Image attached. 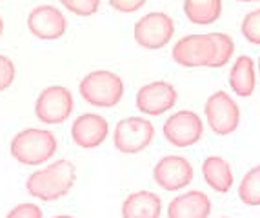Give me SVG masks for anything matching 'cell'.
<instances>
[{"label": "cell", "instance_id": "cell-19", "mask_svg": "<svg viewBox=\"0 0 260 218\" xmlns=\"http://www.w3.org/2000/svg\"><path fill=\"white\" fill-rule=\"evenodd\" d=\"M239 196L246 205H260V166L253 167L242 178Z\"/></svg>", "mask_w": 260, "mask_h": 218}, {"label": "cell", "instance_id": "cell-2", "mask_svg": "<svg viewBox=\"0 0 260 218\" xmlns=\"http://www.w3.org/2000/svg\"><path fill=\"white\" fill-rule=\"evenodd\" d=\"M56 149H58V142L55 135L51 131L39 129V127H27L18 131L9 146L11 157L22 166H40L55 157Z\"/></svg>", "mask_w": 260, "mask_h": 218}, {"label": "cell", "instance_id": "cell-24", "mask_svg": "<svg viewBox=\"0 0 260 218\" xmlns=\"http://www.w3.org/2000/svg\"><path fill=\"white\" fill-rule=\"evenodd\" d=\"M6 218H44V213L37 204H18L6 214Z\"/></svg>", "mask_w": 260, "mask_h": 218}, {"label": "cell", "instance_id": "cell-26", "mask_svg": "<svg viewBox=\"0 0 260 218\" xmlns=\"http://www.w3.org/2000/svg\"><path fill=\"white\" fill-rule=\"evenodd\" d=\"M2 33H4V20L0 17V37H2Z\"/></svg>", "mask_w": 260, "mask_h": 218}, {"label": "cell", "instance_id": "cell-22", "mask_svg": "<svg viewBox=\"0 0 260 218\" xmlns=\"http://www.w3.org/2000/svg\"><path fill=\"white\" fill-rule=\"evenodd\" d=\"M242 35L247 42L260 46V9L247 13L242 20Z\"/></svg>", "mask_w": 260, "mask_h": 218}, {"label": "cell", "instance_id": "cell-20", "mask_svg": "<svg viewBox=\"0 0 260 218\" xmlns=\"http://www.w3.org/2000/svg\"><path fill=\"white\" fill-rule=\"evenodd\" d=\"M213 39H215V62H213V67H222V65L230 62L231 55L235 51V42L225 33H213Z\"/></svg>", "mask_w": 260, "mask_h": 218}, {"label": "cell", "instance_id": "cell-5", "mask_svg": "<svg viewBox=\"0 0 260 218\" xmlns=\"http://www.w3.org/2000/svg\"><path fill=\"white\" fill-rule=\"evenodd\" d=\"M153 136H155V127L149 120L140 117H129L117 124L113 144L120 153L135 155L148 148Z\"/></svg>", "mask_w": 260, "mask_h": 218}, {"label": "cell", "instance_id": "cell-27", "mask_svg": "<svg viewBox=\"0 0 260 218\" xmlns=\"http://www.w3.org/2000/svg\"><path fill=\"white\" fill-rule=\"evenodd\" d=\"M53 218H73V216H70V214H58V216H53Z\"/></svg>", "mask_w": 260, "mask_h": 218}, {"label": "cell", "instance_id": "cell-17", "mask_svg": "<svg viewBox=\"0 0 260 218\" xmlns=\"http://www.w3.org/2000/svg\"><path fill=\"white\" fill-rule=\"evenodd\" d=\"M230 84L239 96H249L255 91V69H253L251 58L246 55L237 58V62L231 67Z\"/></svg>", "mask_w": 260, "mask_h": 218}, {"label": "cell", "instance_id": "cell-8", "mask_svg": "<svg viewBox=\"0 0 260 218\" xmlns=\"http://www.w3.org/2000/svg\"><path fill=\"white\" fill-rule=\"evenodd\" d=\"M206 117L211 126V129L217 135H231L237 127H239L240 111L239 105L235 104L228 93L217 91L211 95L206 102Z\"/></svg>", "mask_w": 260, "mask_h": 218}, {"label": "cell", "instance_id": "cell-9", "mask_svg": "<svg viewBox=\"0 0 260 218\" xmlns=\"http://www.w3.org/2000/svg\"><path fill=\"white\" fill-rule=\"evenodd\" d=\"M204 133L202 120L193 111H178L169 117L164 124V136L177 148L195 146Z\"/></svg>", "mask_w": 260, "mask_h": 218}, {"label": "cell", "instance_id": "cell-15", "mask_svg": "<svg viewBox=\"0 0 260 218\" xmlns=\"http://www.w3.org/2000/svg\"><path fill=\"white\" fill-rule=\"evenodd\" d=\"M162 200L151 191H137L122 204V218H160Z\"/></svg>", "mask_w": 260, "mask_h": 218}, {"label": "cell", "instance_id": "cell-4", "mask_svg": "<svg viewBox=\"0 0 260 218\" xmlns=\"http://www.w3.org/2000/svg\"><path fill=\"white\" fill-rule=\"evenodd\" d=\"M75 107L73 95L64 86H49L35 102V115L44 124H62L71 117Z\"/></svg>", "mask_w": 260, "mask_h": 218}, {"label": "cell", "instance_id": "cell-1", "mask_svg": "<svg viewBox=\"0 0 260 218\" xmlns=\"http://www.w3.org/2000/svg\"><path fill=\"white\" fill-rule=\"evenodd\" d=\"M77 180V167L73 162L60 158L53 164L31 173L26 180V191L42 202H55L71 191Z\"/></svg>", "mask_w": 260, "mask_h": 218}, {"label": "cell", "instance_id": "cell-16", "mask_svg": "<svg viewBox=\"0 0 260 218\" xmlns=\"http://www.w3.org/2000/svg\"><path fill=\"white\" fill-rule=\"evenodd\" d=\"M202 174L211 189L217 193H228L233 186L231 166L220 157H208L202 164Z\"/></svg>", "mask_w": 260, "mask_h": 218}, {"label": "cell", "instance_id": "cell-3", "mask_svg": "<svg viewBox=\"0 0 260 218\" xmlns=\"http://www.w3.org/2000/svg\"><path fill=\"white\" fill-rule=\"evenodd\" d=\"M80 95L95 107H115L124 96V82L111 71H91L78 86Z\"/></svg>", "mask_w": 260, "mask_h": 218}, {"label": "cell", "instance_id": "cell-6", "mask_svg": "<svg viewBox=\"0 0 260 218\" xmlns=\"http://www.w3.org/2000/svg\"><path fill=\"white\" fill-rule=\"evenodd\" d=\"M173 60L184 67H213L215 62V39L208 35H187L173 48Z\"/></svg>", "mask_w": 260, "mask_h": 218}, {"label": "cell", "instance_id": "cell-29", "mask_svg": "<svg viewBox=\"0 0 260 218\" xmlns=\"http://www.w3.org/2000/svg\"><path fill=\"white\" fill-rule=\"evenodd\" d=\"M258 69H260V60H258Z\"/></svg>", "mask_w": 260, "mask_h": 218}, {"label": "cell", "instance_id": "cell-23", "mask_svg": "<svg viewBox=\"0 0 260 218\" xmlns=\"http://www.w3.org/2000/svg\"><path fill=\"white\" fill-rule=\"evenodd\" d=\"M15 77H17V67L13 60L6 55H0V93L6 91L15 82Z\"/></svg>", "mask_w": 260, "mask_h": 218}, {"label": "cell", "instance_id": "cell-11", "mask_svg": "<svg viewBox=\"0 0 260 218\" xmlns=\"http://www.w3.org/2000/svg\"><path fill=\"white\" fill-rule=\"evenodd\" d=\"M153 178L158 184V188L166 191H177L186 188L193 180V167L184 157L169 155L158 160L153 169Z\"/></svg>", "mask_w": 260, "mask_h": 218}, {"label": "cell", "instance_id": "cell-28", "mask_svg": "<svg viewBox=\"0 0 260 218\" xmlns=\"http://www.w3.org/2000/svg\"><path fill=\"white\" fill-rule=\"evenodd\" d=\"M237 2H260V0H237Z\"/></svg>", "mask_w": 260, "mask_h": 218}, {"label": "cell", "instance_id": "cell-7", "mask_svg": "<svg viewBox=\"0 0 260 218\" xmlns=\"http://www.w3.org/2000/svg\"><path fill=\"white\" fill-rule=\"evenodd\" d=\"M175 24L166 13H148L135 24L133 35L139 46L146 49H160L173 39Z\"/></svg>", "mask_w": 260, "mask_h": 218}, {"label": "cell", "instance_id": "cell-25", "mask_svg": "<svg viewBox=\"0 0 260 218\" xmlns=\"http://www.w3.org/2000/svg\"><path fill=\"white\" fill-rule=\"evenodd\" d=\"M108 2L115 11H118V13H135V11H139L148 0H108Z\"/></svg>", "mask_w": 260, "mask_h": 218}, {"label": "cell", "instance_id": "cell-21", "mask_svg": "<svg viewBox=\"0 0 260 218\" xmlns=\"http://www.w3.org/2000/svg\"><path fill=\"white\" fill-rule=\"evenodd\" d=\"M58 2L77 17H91L100 8V0H58Z\"/></svg>", "mask_w": 260, "mask_h": 218}, {"label": "cell", "instance_id": "cell-13", "mask_svg": "<svg viewBox=\"0 0 260 218\" xmlns=\"http://www.w3.org/2000/svg\"><path fill=\"white\" fill-rule=\"evenodd\" d=\"M108 120L95 113H84L71 126V138L82 149L99 148L108 138Z\"/></svg>", "mask_w": 260, "mask_h": 218}, {"label": "cell", "instance_id": "cell-18", "mask_svg": "<svg viewBox=\"0 0 260 218\" xmlns=\"http://www.w3.org/2000/svg\"><path fill=\"white\" fill-rule=\"evenodd\" d=\"M184 13L187 20L200 26L217 22L222 13V0H186Z\"/></svg>", "mask_w": 260, "mask_h": 218}, {"label": "cell", "instance_id": "cell-10", "mask_svg": "<svg viewBox=\"0 0 260 218\" xmlns=\"http://www.w3.org/2000/svg\"><path fill=\"white\" fill-rule=\"evenodd\" d=\"M27 29L40 40H56L66 33L68 22L60 9L44 4L31 9V13L27 15Z\"/></svg>", "mask_w": 260, "mask_h": 218}, {"label": "cell", "instance_id": "cell-12", "mask_svg": "<svg viewBox=\"0 0 260 218\" xmlns=\"http://www.w3.org/2000/svg\"><path fill=\"white\" fill-rule=\"evenodd\" d=\"M177 104V89L169 82H151L137 93V107L144 115L160 117Z\"/></svg>", "mask_w": 260, "mask_h": 218}, {"label": "cell", "instance_id": "cell-14", "mask_svg": "<svg viewBox=\"0 0 260 218\" xmlns=\"http://www.w3.org/2000/svg\"><path fill=\"white\" fill-rule=\"evenodd\" d=\"M211 213V202L202 191H189L171 200L168 218H208Z\"/></svg>", "mask_w": 260, "mask_h": 218}]
</instances>
